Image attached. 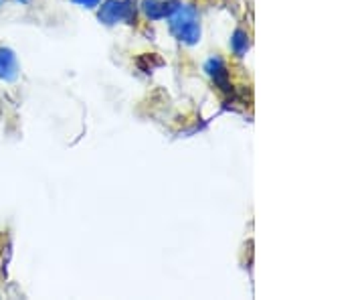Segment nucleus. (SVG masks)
Segmentation results:
<instances>
[{
  "label": "nucleus",
  "mask_w": 364,
  "mask_h": 300,
  "mask_svg": "<svg viewBox=\"0 0 364 300\" xmlns=\"http://www.w3.org/2000/svg\"><path fill=\"white\" fill-rule=\"evenodd\" d=\"M142 11L146 13V16H148V19L158 21V19H164V16H168L170 6L168 4H164V2H158V0H144Z\"/></svg>",
  "instance_id": "obj_4"
},
{
  "label": "nucleus",
  "mask_w": 364,
  "mask_h": 300,
  "mask_svg": "<svg viewBox=\"0 0 364 300\" xmlns=\"http://www.w3.org/2000/svg\"><path fill=\"white\" fill-rule=\"evenodd\" d=\"M231 47H233V51L239 55V57H243V53L247 51L249 47V39H247V33H243V31H237L233 35V39H231Z\"/></svg>",
  "instance_id": "obj_5"
},
{
  "label": "nucleus",
  "mask_w": 364,
  "mask_h": 300,
  "mask_svg": "<svg viewBox=\"0 0 364 300\" xmlns=\"http://www.w3.org/2000/svg\"><path fill=\"white\" fill-rule=\"evenodd\" d=\"M73 2H77V4L85 6V9H95L102 0H73Z\"/></svg>",
  "instance_id": "obj_6"
},
{
  "label": "nucleus",
  "mask_w": 364,
  "mask_h": 300,
  "mask_svg": "<svg viewBox=\"0 0 364 300\" xmlns=\"http://www.w3.org/2000/svg\"><path fill=\"white\" fill-rule=\"evenodd\" d=\"M100 19L104 21L105 25H116V23H130L134 19V11L128 2L124 0H107L102 6Z\"/></svg>",
  "instance_id": "obj_2"
},
{
  "label": "nucleus",
  "mask_w": 364,
  "mask_h": 300,
  "mask_svg": "<svg viewBox=\"0 0 364 300\" xmlns=\"http://www.w3.org/2000/svg\"><path fill=\"white\" fill-rule=\"evenodd\" d=\"M18 78L16 55L6 47H0V81H14Z\"/></svg>",
  "instance_id": "obj_3"
},
{
  "label": "nucleus",
  "mask_w": 364,
  "mask_h": 300,
  "mask_svg": "<svg viewBox=\"0 0 364 300\" xmlns=\"http://www.w3.org/2000/svg\"><path fill=\"white\" fill-rule=\"evenodd\" d=\"M2 6H4V0H0V9H2Z\"/></svg>",
  "instance_id": "obj_7"
},
{
  "label": "nucleus",
  "mask_w": 364,
  "mask_h": 300,
  "mask_svg": "<svg viewBox=\"0 0 364 300\" xmlns=\"http://www.w3.org/2000/svg\"><path fill=\"white\" fill-rule=\"evenodd\" d=\"M170 29L178 37V41L186 45H195L200 37V25H198V14L191 4H176L168 13Z\"/></svg>",
  "instance_id": "obj_1"
}]
</instances>
